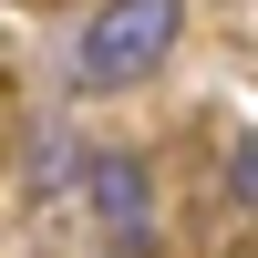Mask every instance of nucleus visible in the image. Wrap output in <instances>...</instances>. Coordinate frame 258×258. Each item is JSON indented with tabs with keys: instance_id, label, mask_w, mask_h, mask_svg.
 <instances>
[{
	"instance_id": "7ed1b4c3",
	"label": "nucleus",
	"mask_w": 258,
	"mask_h": 258,
	"mask_svg": "<svg viewBox=\"0 0 258 258\" xmlns=\"http://www.w3.org/2000/svg\"><path fill=\"white\" fill-rule=\"evenodd\" d=\"M227 197H238V207L258 197V145H248V135H238V145H227Z\"/></svg>"
},
{
	"instance_id": "f257e3e1",
	"label": "nucleus",
	"mask_w": 258,
	"mask_h": 258,
	"mask_svg": "<svg viewBox=\"0 0 258 258\" xmlns=\"http://www.w3.org/2000/svg\"><path fill=\"white\" fill-rule=\"evenodd\" d=\"M176 0H103L93 21H83V41H73V73L93 83V93H124L135 73H155L165 62V41H176Z\"/></svg>"
},
{
	"instance_id": "f03ea898",
	"label": "nucleus",
	"mask_w": 258,
	"mask_h": 258,
	"mask_svg": "<svg viewBox=\"0 0 258 258\" xmlns=\"http://www.w3.org/2000/svg\"><path fill=\"white\" fill-rule=\"evenodd\" d=\"M145 197H155V186H145V165H135V155H93V165H83V207H93V217L135 227V217H145Z\"/></svg>"
}]
</instances>
